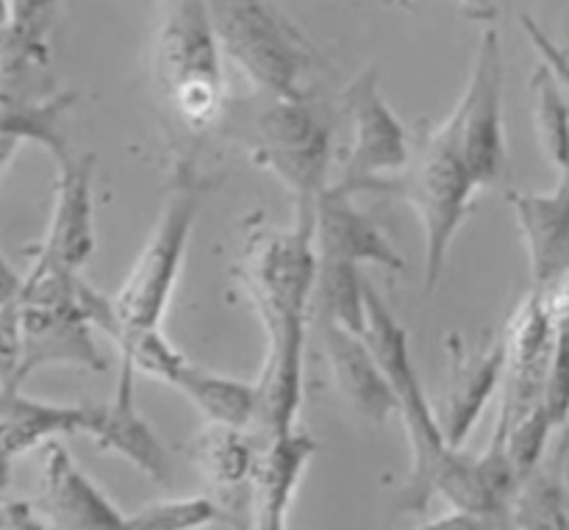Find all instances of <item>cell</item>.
Returning <instances> with one entry per match:
<instances>
[{
	"label": "cell",
	"instance_id": "obj_34",
	"mask_svg": "<svg viewBox=\"0 0 569 530\" xmlns=\"http://www.w3.org/2000/svg\"><path fill=\"white\" fill-rule=\"evenodd\" d=\"M483 530H509V528H503V526H495V522H489V526L483 528Z\"/></svg>",
	"mask_w": 569,
	"mask_h": 530
},
{
	"label": "cell",
	"instance_id": "obj_4",
	"mask_svg": "<svg viewBox=\"0 0 569 530\" xmlns=\"http://www.w3.org/2000/svg\"><path fill=\"white\" fill-rule=\"evenodd\" d=\"M220 39L209 0H167L153 44V83L178 122L206 133L226 106Z\"/></svg>",
	"mask_w": 569,
	"mask_h": 530
},
{
	"label": "cell",
	"instance_id": "obj_13",
	"mask_svg": "<svg viewBox=\"0 0 569 530\" xmlns=\"http://www.w3.org/2000/svg\"><path fill=\"white\" fill-rule=\"evenodd\" d=\"M59 9L61 0H6L0 39L3 98L56 92L50 76V33Z\"/></svg>",
	"mask_w": 569,
	"mask_h": 530
},
{
	"label": "cell",
	"instance_id": "obj_28",
	"mask_svg": "<svg viewBox=\"0 0 569 530\" xmlns=\"http://www.w3.org/2000/svg\"><path fill=\"white\" fill-rule=\"evenodd\" d=\"M542 406L553 426L561 431L569 422V314L561 317L559 322V337H556V350L553 359H550Z\"/></svg>",
	"mask_w": 569,
	"mask_h": 530
},
{
	"label": "cell",
	"instance_id": "obj_26",
	"mask_svg": "<svg viewBox=\"0 0 569 530\" xmlns=\"http://www.w3.org/2000/svg\"><path fill=\"white\" fill-rule=\"evenodd\" d=\"M531 98H533V128H537L542 153L548 156L556 172L569 170V98L561 89L559 78L553 76L548 64L539 61L531 76Z\"/></svg>",
	"mask_w": 569,
	"mask_h": 530
},
{
	"label": "cell",
	"instance_id": "obj_27",
	"mask_svg": "<svg viewBox=\"0 0 569 530\" xmlns=\"http://www.w3.org/2000/svg\"><path fill=\"white\" fill-rule=\"evenodd\" d=\"M231 522L226 509L211 498H178L148 503L131 514L133 530H203L214 522Z\"/></svg>",
	"mask_w": 569,
	"mask_h": 530
},
{
	"label": "cell",
	"instance_id": "obj_30",
	"mask_svg": "<svg viewBox=\"0 0 569 530\" xmlns=\"http://www.w3.org/2000/svg\"><path fill=\"white\" fill-rule=\"evenodd\" d=\"M0 530H53L48 526L39 509L26 500H6L3 503V526Z\"/></svg>",
	"mask_w": 569,
	"mask_h": 530
},
{
	"label": "cell",
	"instance_id": "obj_32",
	"mask_svg": "<svg viewBox=\"0 0 569 530\" xmlns=\"http://www.w3.org/2000/svg\"><path fill=\"white\" fill-rule=\"evenodd\" d=\"M403 3H409V0H403ZM461 9V14L470 17L472 22H483V26H489V22H495V17H498V6H495V0H456Z\"/></svg>",
	"mask_w": 569,
	"mask_h": 530
},
{
	"label": "cell",
	"instance_id": "obj_16",
	"mask_svg": "<svg viewBox=\"0 0 569 530\" xmlns=\"http://www.w3.org/2000/svg\"><path fill=\"white\" fill-rule=\"evenodd\" d=\"M133 376H137V370L120 359L114 398L109 403H87L83 437L92 439L100 453H114L126 459L150 481L170 483V456H167L164 444L159 442L153 428L137 411Z\"/></svg>",
	"mask_w": 569,
	"mask_h": 530
},
{
	"label": "cell",
	"instance_id": "obj_7",
	"mask_svg": "<svg viewBox=\"0 0 569 530\" xmlns=\"http://www.w3.org/2000/svg\"><path fill=\"white\" fill-rule=\"evenodd\" d=\"M253 161L295 198V211L315 214L331 181V133L309 100H267L253 120Z\"/></svg>",
	"mask_w": 569,
	"mask_h": 530
},
{
	"label": "cell",
	"instance_id": "obj_18",
	"mask_svg": "<svg viewBox=\"0 0 569 530\" xmlns=\"http://www.w3.org/2000/svg\"><path fill=\"white\" fill-rule=\"evenodd\" d=\"M537 292H553L569 281V170L550 192H509Z\"/></svg>",
	"mask_w": 569,
	"mask_h": 530
},
{
	"label": "cell",
	"instance_id": "obj_22",
	"mask_svg": "<svg viewBox=\"0 0 569 530\" xmlns=\"http://www.w3.org/2000/svg\"><path fill=\"white\" fill-rule=\"evenodd\" d=\"M167 387L181 392L206 417V422L253 431L256 411H259L256 381H237V378L220 376L183 359Z\"/></svg>",
	"mask_w": 569,
	"mask_h": 530
},
{
	"label": "cell",
	"instance_id": "obj_11",
	"mask_svg": "<svg viewBox=\"0 0 569 530\" xmlns=\"http://www.w3.org/2000/svg\"><path fill=\"white\" fill-rule=\"evenodd\" d=\"M94 156L72 153L56 161L53 209L48 231L33 248V256L48 259L64 270L81 272L92 259L98 233H94Z\"/></svg>",
	"mask_w": 569,
	"mask_h": 530
},
{
	"label": "cell",
	"instance_id": "obj_1",
	"mask_svg": "<svg viewBox=\"0 0 569 530\" xmlns=\"http://www.w3.org/2000/svg\"><path fill=\"white\" fill-rule=\"evenodd\" d=\"M315 214L295 211L289 228L250 222L244 233L239 278L264 328L267 350L256 387L259 411L253 433L261 442L295 433L303 406L306 333L317 287Z\"/></svg>",
	"mask_w": 569,
	"mask_h": 530
},
{
	"label": "cell",
	"instance_id": "obj_2",
	"mask_svg": "<svg viewBox=\"0 0 569 530\" xmlns=\"http://www.w3.org/2000/svg\"><path fill=\"white\" fill-rule=\"evenodd\" d=\"M81 272L64 270L33 256L17 281V322H20V356L14 376L0 383V392L26 387L42 367H76L106 372V359L94 342V322L83 300Z\"/></svg>",
	"mask_w": 569,
	"mask_h": 530
},
{
	"label": "cell",
	"instance_id": "obj_20",
	"mask_svg": "<svg viewBox=\"0 0 569 530\" xmlns=\"http://www.w3.org/2000/svg\"><path fill=\"white\" fill-rule=\"evenodd\" d=\"M87 403H53L28 398L22 389L0 392V448L3 467L11 470L17 459L56 442L59 437H83Z\"/></svg>",
	"mask_w": 569,
	"mask_h": 530
},
{
	"label": "cell",
	"instance_id": "obj_14",
	"mask_svg": "<svg viewBox=\"0 0 569 530\" xmlns=\"http://www.w3.org/2000/svg\"><path fill=\"white\" fill-rule=\"evenodd\" d=\"M320 339L333 387L353 417L378 428L398 417L395 389L367 337L320 320Z\"/></svg>",
	"mask_w": 569,
	"mask_h": 530
},
{
	"label": "cell",
	"instance_id": "obj_23",
	"mask_svg": "<svg viewBox=\"0 0 569 530\" xmlns=\"http://www.w3.org/2000/svg\"><path fill=\"white\" fill-rule=\"evenodd\" d=\"M261 448L264 442L253 431L206 422L203 433L194 439V464L220 494L250 498Z\"/></svg>",
	"mask_w": 569,
	"mask_h": 530
},
{
	"label": "cell",
	"instance_id": "obj_35",
	"mask_svg": "<svg viewBox=\"0 0 569 530\" xmlns=\"http://www.w3.org/2000/svg\"><path fill=\"white\" fill-rule=\"evenodd\" d=\"M383 3H387V6H392V3H403V0H383Z\"/></svg>",
	"mask_w": 569,
	"mask_h": 530
},
{
	"label": "cell",
	"instance_id": "obj_33",
	"mask_svg": "<svg viewBox=\"0 0 569 530\" xmlns=\"http://www.w3.org/2000/svg\"><path fill=\"white\" fill-rule=\"evenodd\" d=\"M567 453H569V422L565 428H561V439H559V448L553 450V456L556 459H567Z\"/></svg>",
	"mask_w": 569,
	"mask_h": 530
},
{
	"label": "cell",
	"instance_id": "obj_29",
	"mask_svg": "<svg viewBox=\"0 0 569 530\" xmlns=\"http://www.w3.org/2000/svg\"><path fill=\"white\" fill-rule=\"evenodd\" d=\"M520 26H522V33H526V39L531 42V48L537 50L539 59H542V64H548L550 70H553V76L559 78L561 89H565L569 98V56L553 42V39H550V33L545 31L531 14H522Z\"/></svg>",
	"mask_w": 569,
	"mask_h": 530
},
{
	"label": "cell",
	"instance_id": "obj_6",
	"mask_svg": "<svg viewBox=\"0 0 569 530\" xmlns=\"http://www.w3.org/2000/svg\"><path fill=\"white\" fill-rule=\"evenodd\" d=\"M478 192L481 187L472 178L448 122L442 120L417 142L409 170L400 178V194L415 209L426 242L422 283L428 294L437 292L442 281L450 244L470 217Z\"/></svg>",
	"mask_w": 569,
	"mask_h": 530
},
{
	"label": "cell",
	"instance_id": "obj_15",
	"mask_svg": "<svg viewBox=\"0 0 569 530\" xmlns=\"http://www.w3.org/2000/svg\"><path fill=\"white\" fill-rule=\"evenodd\" d=\"M356 194L337 183L315 203V248L322 264H372L389 272H403L406 259L395 250L387 233L353 203Z\"/></svg>",
	"mask_w": 569,
	"mask_h": 530
},
{
	"label": "cell",
	"instance_id": "obj_21",
	"mask_svg": "<svg viewBox=\"0 0 569 530\" xmlns=\"http://www.w3.org/2000/svg\"><path fill=\"white\" fill-rule=\"evenodd\" d=\"M78 103V92H50L26 94V98H3V128H0V159L3 170H9L17 144L33 142L50 153V159L61 161L72 156L70 144V117Z\"/></svg>",
	"mask_w": 569,
	"mask_h": 530
},
{
	"label": "cell",
	"instance_id": "obj_10",
	"mask_svg": "<svg viewBox=\"0 0 569 530\" xmlns=\"http://www.w3.org/2000/svg\"><path fill=\"white\" fill-rule=\"evenodd\" d=\"M561 317L565 314L556 309L553 300L537 289L517 306L503 333L506 372L495 433H506L542 406Z\"/></svg>",
	"mask_w": 569,
	"mask_h": 530
},
{
	"label": "cell",
	"instance_id": "obj_3",
	"mask_svg": "<svg viewBox=\"0 0 569 530\" xmlns=\"http://www.w3.org/2000/svg\"><path fill=\"white\" fill-rule=\"evenodd\" d=\"M211 189H214V181L203 176L189 156L176 161L159 220L133 259L122 287L111 298L114 328L109 337L114 344H122L139 331L161 328L164 311L181 278L183 261H187L194 222Z\"/></svg>",
	"mask_w": 569,
	"mask_h": 530
},
{
	"label": "cell",
	"instance_id": "obj_8",
	"mask_svg": "<svg viewBox=\"0 0 569 530\" xmlns=\"http://www.w3.org/2000/svg\"><path fill=\"white\" fill-rule=\"evenodd\" d=\"M503 87V48H500L498 31L487 26L478 39L470 78H467L453 111L445 117L481 192L498 187L506 178V167H509Z\"/></svg>",
	"mask_w": 569,
	"mask_h": 530
},
{
	"label": "cell",
	"instance_id": "obj_24",
	"mask_svg": "<svg viewBox=\"0 0 569 530\" xmlns=\"http://www.w3.org/2000/svg\"><path fill=\"white\" fill-rule=\"evenodd\" d=\"M511 530H569V476L565 459L550 456L522 481L511 506Z\"/></svg>",
	"mask_w": 569,
	"mask_h": 530
},
{
	"label": "cell",
	"instance_id": "obj_17",
	"mask_svg": "<svg viewBox=\"0 0 569 530\" xmlns=\"http://www.w3.org/2000/svg\"><path fill=\"white\" fill-rule=\"evenodd\" d=\"M448 392L442 409H437L442 431L450 448L465 450V442L476 431L478 420L487 411L492 394L503 387L506 372V342L503 333L487 348H467L459 337L448 339Z\"/></svg>",
	"mask_w": 569,
	"mask_h": 530
},
{
	"label": "cell",
	"instance_id": "obj_31",
	"mask_svg": "<svg viewBox=\"0 0 569 530\" xmlns=\"http://www.w3.org/2000/svg\"><path fill=\"white\" fill-rule=\"evenodd\" d=\"M489 526V520L476 514H467V511H450V514L439 517V520L426 522L420 530H483Z\"/></svg>",
	"mask_w": 569,
	"mask_h": 530
},
{
	"label": "cell",
	"instance_id": "obj_25",
	"mask_svg": "<svg viewBox=\"0 0 569 530\" xmlns=\"http://www.w3.org/2000/svg\"><path fill=\"white\" fill-rule=\"evenodd\" d=\"M320 261V259H317ZM315 314L317 320L337 322L348 331L367 333V281L359 267L322 264L317 267L315 287Z\"/></svg>",
	"mask_w": 569,
	"mask_h": 530
},
{
	"label": "cell",
	"instance_id": "obj_9",
	"mask_svg": "<svg viewBox=\"0 0 569 530\" xmlns=\"http://www.w3.org/2000/svg\"><path fill=\"white\" fill-rule=\"evenodd\" d=\"M342 106L350 114L353 142H350L342 176L333 183L345 192L359 194L367 189H378L387 178L403 176L409 170L415 148H411L406 126L398 120L392 106L383 100L376 67L361 70L342 89Z\"/></svg>",
	"mask_w": 569,
	"mask_h": 530
},
{
	"label": "cell",
	"instance_id": "obj_5",
	"mask_svg": "<svg viewBox=\"0 0 569 530\" xmlns=\"http://www.w3.org/2000/svg\"><path fill=\"white\" fill-rule=\"evenodd\" d=\"M222 56L267 100H309L317 56L272 0H209Z\"/></svg>",
	"mask_w": 569,
	"mask_h": 530
},
{
	"label": "cell",
	"instance_id": "obj_12",
	"mask_svg": "<svg viewBox=\"0 0 569 530\" xmlns=\"http://www.w3.org/2000/svg\"><path fill=\"white\" fill-rule=\"evenodd\" d=\"M33 506L53 530H133L131 517L122 514L83 476L59 439L42 448L39 492Z\"/></svg>",
	"mask_w": 569,
	"mask_h": 530
},
{
	"label": "cell",
	"instance_id": "obj_19",
	"mask_svg": "<svg viewBox=\"0 0 569 530\" xmlns=\"http://www.w3.org/2000/svg\"><path fill=\"white\" fill-rule=\"evenodd\" d=\"M315 439L298 431L264 442L253 487H250L248 530H287L295 492H298L306 467L315 459Z\"/></svg>",
	"mask_w": 569,
	"mask_h": 530
}]
</instances>
